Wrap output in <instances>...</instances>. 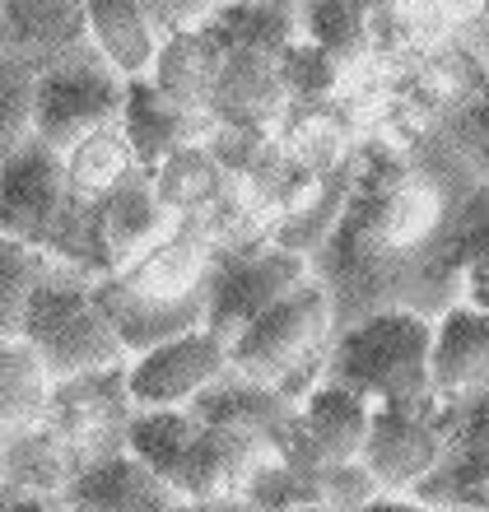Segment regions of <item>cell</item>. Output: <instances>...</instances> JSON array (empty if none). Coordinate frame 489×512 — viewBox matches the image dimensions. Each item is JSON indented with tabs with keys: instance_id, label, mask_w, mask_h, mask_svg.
<instances>
[{
	"instance_id": "277c9868",
	"label": "cell",
	"mask_w": 489,
	"mask_h": 512,
	"mask_svg": "<svg viewBox=\"0 0 489 512\" xmlns=\"http://www.w3.org/2000/svg\"><path fill=\"white\" fill-rule=\"evenodd\" d=\"M336 340V317H331V298L322 280H308L285 294L271 312H261L252 326H243L229 340V364L252 382L285 391L299 405L313 387L326 382V354Z\"/></svg>"
},
{
	"instance_id": "4dcf8cb0",
	"label": "cell",
	"mask_w": 489,
	"mask_h": 512,
	"mask_svg": "<svg viewBox=\"0 0 489 512\" xmlns=\"http://www.w3.org/2000/svg\"><path fill=\"white\" fill-rule=\"evenodd\" d=\"M33 135V80H14L0 89V168L28 145Z\"/></svg>"
},
{
	"instance_id": "ba28073f",
	"label": "cell",
	"mask_w": 489,
	"mask_h": 512,
	"mask_svg": "<svg viewBox=\"0 0 489 512\" xmlns=\"http://www.w3.org/2000/svg\"><path fill=\"white\" fill-rule=\"evenodd\" d=\"M136 419V401L126 387V364L122 368H98V373H80V378L52 382V405H47V429L52 438L70 452L75 466L103 461L112 452H126V429Z\"/></svg>"
},
{
	"instance_id": "44dd1931",
	"label": "cell",
	"mask_w": 489,
	"mask_h": 512,
	"mask_svg": "<svg viewBox=\"0 0 489 512\" xmlns=\"http://www.w3.org/2000/svg\"><path fill=\"white\" fill-rule=\"evenodd\" d=\"M285 112V84L275 70V56L261 52H224L215 94H210V117L219 126H252L266 131Z\"/></svg>"
},
{
	"instance_id": "cb8c5ba5",
	"label": "cell",
	"mask_w": 489,
	"mask_h": 512,
	"mask_svg": "<svg viewBox=\"0 0 489 512\" xmlns=\"http://www.w3.org/2000/svg\"><path fill=\"white\" fill-rule=\"evenodd\" d=\"M52 405V373L28 340H0V443L42 429Z\"/></svg>"
},
{
	"instance_id": "e575fe53",
	"label": "cell",
	"mask_w": 489,
	"mask_h": 512,
	"mask_svg": "<svg viewBox=\"0 0 489 512\" xmlns=\"http://www.w3.org/2000/svg\"><path fill=\"white\" fill-rule=\"evenodd\" d=\"M182 512H252L243 499H219V503H182Z\"/></svg>"
},
{
	"instance_id": "30bf717a",
	"label": "cell",
	"mask_w": 489,
	"mask_h": 512,
	"mask_svg": "<svg viewBox=\"0 0 489 512\" xmlns=\"http://www.w3.org/2000/svg\"><path fill=\"white\" fill-rule=\"evenodd\" d=\"M229 364V340H219L215 331H187L154 345V350L136 354L126 364V387L136 410H187L205 387H215Z\"/></svg>"
},
{
	"instance_id": "e0dca14e",
	"label": "cell",
	"mask_w": 489,
	"mask_h": 512,
	"mask_svg": "<svg viewBox=\"0 0 489 512\" xmlns=\"http://www.w3.org/2000/svg\"><path fill=\"white\" fill-rule=\"evenodd\" d=\"M205 122H215L210 112H187L168 103L150 80H126V108H122V131L131 140V154L145 173H154L168 154L187 145H201Z\"/></svg>"
},
{
	"instance_id": "74e56055",
	"label": "cell",
	"mask_w": 489,
	"mask_h": 512,
	"mask_svg": "<svg viewBox=\"0 0 489 512\" xmlns=\"http://www.w3.org/2000/svg\"><path fill=\"white\" fill-rule=\"evenodd\" d=\"M210 5H247V0H210Z\"/></svg>"
},
{
	"instance_id": "ffe728a7",
	"label": "cell",
	"mask_w": 489,
	"mask_h": 512,
	"mask_svg": "<svg viewBox=\"0 0 489 512\" xmlns=\"http://www.w3.org/2000/svg\"><path fill=\"white\" fill-rule=\"evenodd\" d=\"M84 28L94 52L122 80H150L163 33L145 10V0H84Z\"/></svg>"
},
{
	"instance_id": "2e32d148",
	"label": "cell",
	"mask_w": 489,
	"mask_h": 512,
	"mask_svg": "<svg viewBox=\"0 0 489 512\" xmlns=\"http://www.w3.org/2000/svg\"><path fill=\"white\" fill-rule=\"evenodd\" d=\"M201 429H224V433H243V438H257V443L275 447V438L289 429L294 419V401L285 391L266 387V382H252L243 373H224L215 387H205L196 401L187 405Z\"/></svg>"
},
{
	"instance_id": "484cf974",
	"label": "cell",
	"mask_w": 489,
	"mask_h": 512,
	"mask_svg": "<svg viewBox=\"0 0 489 512\" xmlns=\"http://www.w3.org/2000/svg\"><path fill=\"white\" fill-rule=\"evenodd\" d=\"M131 173H140L136 154H131V140H126L122 122L103 126V131L84 135L75 149H66V182L70 196L84 205L103 201L108 191H117Z\"/></svg>"
},
{
	"instance_id": "6da1fadb",
	"label": "cell",
	"mask_w": 489,
	"mask_h": 512,
	"mask_svg": "<svg viewBox=\"0 0 489 512\" xmlns=\"http://www.w3.org/2000/svg\"><path fill=\"white\" fill-rule=\"evenodd\" d=\"M448 219V187L424 168H368L354 177L336 229L313 252V275L340 326L368 312L406 308L438 322L457 308L434 280L429 247Z\"/></svg>"
},
{
	"instance_id": "7c38bea8",
	"label": "cell",
	"mask_w": 489,
	"mask_h": 512,
	"mask_svg": "<svg viewBox=\"0 0 489 512\" xmlns=\"http://www.w3.org/2000/svg\"><path fill=\"white\" fill-rule=\"evenodd\" d=\"M415 499L434 512H489V387L448 401V447Z\"/></svg>"
},
{
	"instance_id": "d590c367",
	"label": "cell",
	"mask_w": 489,
	"mask_h": 512,
	"mask_svg": "<svg viewBox=\"0 0 489 512\" xmlns=\"http://www.w3.org/2000/svg\"><path fill=\"white\" fill-rule=\"evenodd\" d=\"M480 47L489 52V0H480Z\"/></svg>"
},
{
	"instance_id": "1f68e13d",
	"label": "cell",
	"mask_w": 489,
	"mask_h": 512,
	"mask_svg": "<svg viewBox=\"0 0 489 512\" xmlns=\"http://www.w3.org/2000/svg\"><path fill=\"white\" fill-rule=\"evenodd\" d=\"M0 512H70L61 494H19V489H0Z\"/></svg>"
},
{
	"instance_id": "d6a6232c",
	"label": "cell",
	"mask_w": 489,
	"mask_h": 512,
	"mask_svg": "<svg viewBox=\"0 0 489 512\" xmlns=\"http://www.w3.org/2000/svg\"><path fill=\"white\" fill-rule=\"evenodd\" d=\"M462 303H471V308L489 312V261H480V266L466 270V280H462Z\"/></svg>"
},
{
	"instance_id": "8d00e7d4",
	"label": "cell",
	"mask_w": 489,
	"mask_h": 512,
	"mask_svg": "<svg viewBox=\"0 0 489 512\" xmlns=\"http://www.w3.org/2000/svg\"><path fill=\"white\" fill-rule=\"evenodd\" d=\"M294 512H336V508H326V503H308V508H294Z\"/></svg>"
},
{
	"instance_id": "83f0119b",
	"label": "cell",
	"mask_w": 489,
	"mask_h": 512,
	"mask_svg": "<svg viewBox=\"0 0 489 512\" xmlns=\"http://www.w3.org/2000/svg\"><path fill=\"white\" fill-rule=\"evenodd\" d=\"M196 433H201V424L191 410H136L131 429H126V452L145 461L159 480H173L177 461Z\"/></svg>"
},
{
	"instance_id": "d6986e66",
	"label": "cell",
	"mask_w": 489,
	"mask_h": 512,
	"mask_svg": "<svg viewBox=\"0 0 489 512\" xmlns=\"http://www.w3.org/2000/svg\"><path fill=\"white\" fill-rule=\"evenodd\" d=\"M420 168L443 187L489 182V80L438 122L429 149H420Z\"/></svg>"
},
{
	"instance_id": "f546056e",
	"label": "cell",
	"mask_w": 489,
	"mask_h": 512,
	"mask_svg": "<svg viewBox=\"0 0 489 512\" xmlns=\"http://www.w3.org/2000/svg\"><path fill=\"white\" fill-rule=\"evenodd\" d=\"M275 70H280L285 98H299V103H317V98H326L340 80V61L336 56H326L322 47H313L308 38L289 42L285 52L275 56Z\"/></svg>"
},
{
	"instance_id": "4316f807",
	"label": "cell",
	"mask_w": 489,
	"mask_h": 512,
	"mask_svg": "<svg viewBox=\"0 0 489 512\" xmlns=\"http://www.w3.org/2000/svg\"><path fill=\"white\" fill-rule=\"evenodd\" d=\"M368 14L373 0H299V33L345 66L364 52Z\"/></svg>"
},
{
	"instance_id": "d4e9b609",
	"label": "cell",
	"mask_w": 489,
	"mask_h": 512,
	"mask_svg": "<svg viewBox=\"0 0 489 512\" xmlns=\"http://www.w3.org/2000/svg\"><path fill=\"white\" fill-rule=\"evenodd\" d=\"M154 196L163 201V210L173 219H205V210L224 196L229 187V173L219 168V159L205 145H187L168 154L150 173Z\"/></svg>"
},
{
	"instance_id": "52a82bcc",
	"label": "cell",
	"mask_w": 489,
	"mask_h": 512,
	"mask_svg": "<svg viewBox=\"0 0 489 512\" xmlns=\"http://www.w3.org/2000/svg\"><path fill=\"white\" fill-rule=\"evenodd\" d=\"M448 447V401L424 396V401H392L373 405V424L364 438V466L382 494H410L438 471Z\"/></svg>"
},
{
	"instance_id": "5b68a950",
	"label": "cell",
	"mask_w": 489,
	"mask_h": 512,
	"mask_svg": "<svg viewBox=\"0 0 489 512\" xmlns=\"http://www.w3.org/2000/svg\"><path fill=\"white\" fill-rule=\"evenodd\" d=\"M19 340L33 345V354L52 373V382L131 364V354H126L122 336L112 331L108 312L98 308L94 275H84L75 266H61V261L38 284Z\"/></svg>"
},
{
	"instance_id": "836d02e7",
	"label": "cell",
	"mask_w": 489,
	"mask_h": 512,
	"mask_svg": "<svg viewBox=\"0 0 489 512\" xmlns=\"http://www.w3.org/2000/svg\"><path fill=\"white\" fill-rule=\"evenodd\" d=\"M354 512H434V508L410 499V494H378V499H368L364 508H354Z\"/></svg>"
},
{
	"instance_id": "9c48e42d",
	"label": "cell",
	"mask_w": 489,
	"mask_h": 512,
	"mask_svg": "<svg viewBox=\"0 0 489 512\" xmlns=\"http://www.w3.org/2000/svg\"><path fill=\"white\" fill-rule=\"evenodd\" d=\"M313 275V261L285 247H229L215 256L210 270V308H205V331L219 340H233L243 326H252L261 312H271L285 294H294Z\"/></svg>"
},
{
	"instance_id": "ac0fdd59",
	"label": "cell",
	"mask_w": 489,
	"mask_h": 512,
	"mask_svg": "<svg viewBox=\"0 0 489 512\" xmlns=\"http://www.w3.org/2000/svg\"><path fill=\"white\" fill-rule=\"evenodd\" d=\"M434 391L443 401H462L489 387V312L457 303L434 322Z\"/></svg>"
},
{
	"instance_id": "8992f818",
	"label": "cell",
	"mask_w": 489,
	"mask_h": 512,
	"mask_svg": "<svg viewBox=\"0 0 489 512\" xmlns=\"http://www.w3.org/2000/svg\"><path fill=\"white\" fill-rule=\"evenodd\" d=\"M122 108L126 80L98 52H70L33 75V135L56 154L103 126H117Z\"/></svg>"
},
{
	"instance_id": "5bb4252c",
	"label": "cell",
	"mask_w": 489,
	"mask_h": 512,
	"mask_svg": "<svg viewBox=\"0 0 489 512\" xmlns=\"http://www.w3.org/2000/svg\"><path fill=\"white\" fill-rule=\"evenodd\" d=\"M70 512H182V499L168 480L136 461L131 452H112L103 461H89L66 485Z\"/></svg>"
},
{
	"instance_id": "603a6c76",
	"label": "cell",
	"mask_w": 489,
	"mask_h": 512,
	"mask_svg": "<svg viewBox=\"0 0 489 512\" xmlns=\"http://www.w3.org/2000/svg\"><path fill=\"white\" fill-rule=\"evenodd\" d=\"M205 33L219 42V52H261L280 56L289 42H299V0H247V5H215L205 19Z\"/></svg>"
},
{
	"instance_id": "8fae6325",
	"label": "cell",
	"mask_w": 489,
	"mask_h": 512,
	"mask_svg": "<svg viewBox=\"0 0 489 512\" xmlns=\"http://www.w3.org/2000/svg\"><path fill=\"white\" fill-rule=\"evenodd\" d=\"M368 424H373V401L350 387L322 382L294 405V419L271 452L299 466H354L364 457Z\"/></svg>"
},
{
	"instance_id": "3957f363",
	"label": "cell",
	"mask_w": 489,
	"mask_h": 512,
	"mask_svg": "<svg viewBox=\"0 0 489 512\" xmlns=\"http://www.w3.org/2000/svg\"><path fill=\"white\" fill-rule=\"evenodd\" d=\"M434 322L420 312L387 308L340 326L326 354V382L359 391L373 405L424 401L434 391Z\"/></svg>"
},
{
	"instance_id": "7a4b0ae2",
	"label": "cell",
	"mask_w": 489,
	"mask_h": 512,
	"mask_svg": "<svg viewBox=\"0 0 489 512\" xmlns=\"http://www.w3.org/2000/svg\"><path fill=\"white\" fill-rule=\"evenodd\" d=\"M215 256L219 247L210 243L205 219H177L150 252H140L112 275H98V308L108 312L112 331L122 336L131 359L163 340L201 331Z\"/></svg>"
},
{
	"instance_id": "7402d4cb",
	"label": "cell",
	"mask_w": 489,
	"mask_h": 512,
	"mask_svg": "<svg viewBox=\"0 0 489 512\" xmlns=\"http://www.w3.org/2000/svg\"><path fill=\"white\" fill-rule=\"evenodd\" d=\"M219 66H224V52L219 42L201 28H182V33H168L154 56L150 84L159 89L168 103L187 112H210V94H215Z\"/></svg>"
},
{
	"instance_id": "9a60e30c",
	"label": "cell",
	"mask_w": 489,
	"mask_h": 512,
	"mask_svg": "<svg viewBox=\"0 0 489 512\" xmlns=\"http://www.w3.org/2000/svg\"><path fill=\"white\" fill-rule=\"evenodd\" d=\"M177 219L163 210V201L154 196L150 173L140 168L131 173L117 191H108L103 201H94V229H98V252H103V266L122 270L126 261H136L140 252H150L163 233L173 229Z\"/></svg>"
},
{
	"instance_id": "f1b7e54d",
	"label": "cell",
	"mask_w": 489,
	"mask_h": 512,
	"mask_svg": "<svg viewBox=\"0 0 489 512\" xmlns=\"http://www.w3.org/2000/svg\"><path fill=\"white\" fill-rule=\"evenodd\" d=\"M52 266L56 261L47 252L0 233V340H14L24 331L28 303H33L38 284L47 280Z\"/></svg>"
},
{
	"instance_id": "4fadbf2b",
	"label": "cell",
	"mask_w": 489,
	"mask_h": 512,
	"mask_svg": "<svg viewBox=\"0 0 489 512\" xmlns=\"http://www.w3.org/2000/svg\"><path fill=\"white\" fill-rule=\"evenodd\" d=\"M271 457V447L243 433H224V429H201L191 438V447L182 452L177 471L168 485L177 489L182 503H219V499H238L247 485V475L257 471L261 461Z\"/></svg>"
}]
</instances>
